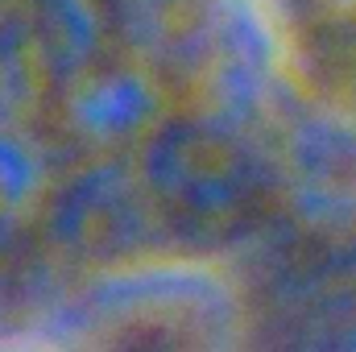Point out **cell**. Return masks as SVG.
Masks as SVG:
<instances>
[{"label": "cell", "instance_id": "cell-1", "mask_svg": "<svg viewBox=\"0 0 356 352\" xmlns=\"http://www.w3.org/2000/svg\"><path fill=\"white\" fill-rule=\"evenodd\" d=\"M0 352H58L50 344H0Z\"/></svg>", "mask_w": 356, "mask_h": 352}]
</instances>
